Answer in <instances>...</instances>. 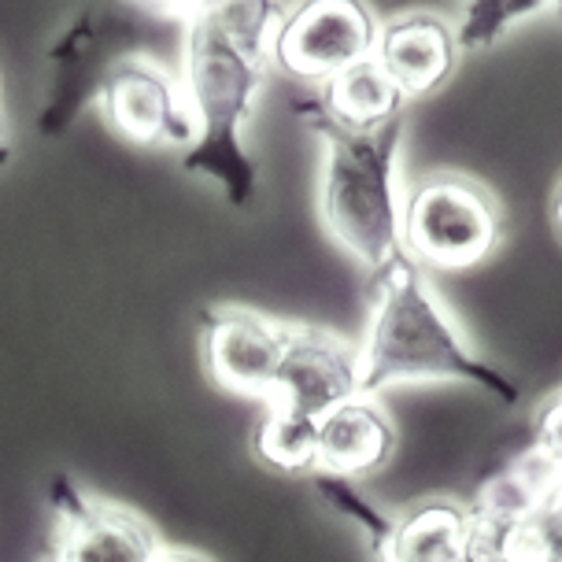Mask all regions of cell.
<instances>
[{
	"instance_id": "16",
	"label": "cell",
	"mask_w": 562,
	"mask_h": 562,
	"mask_svg": "<svg viewBox=\"0 0 562 562\" xmlns=\"http://www.w3.org/2000/svg\"><path fill=\"white\" fill-rule=\"evenodd\" d=\"M540 12L562 15V0H463L459 45H463V53L492 48L510 26H518L521 19L540 15Z\"/></svg>"
},
{
	"instance_id": "19",
	"label": "cell",
	"mask_w": 562,
	"mask_h": 562,
	"mask_svg": "<svg viewBox=\"0 0 562 562\" xmlns=\"http://www.w3.org/2000/svg\"><path fill=\"white\" fill-rule=\"evenodd\" d=\"M156 562H211V559H207V555H200V551H189V548H170V544H164V548H159Z\"/></svg>"
},
{
	"instance_id": "6",
	"label": "cell",
	"mask_w": 562,
	"mask_h": 562,
	"mask_svg": "<svg viewBox=\"0 0 562 562\" xmlns=\"http://www.w3.org/2000/svg\"><path fill=\"white\" fill-rule=\"evenodd\" d=\"M381 19L370 0H289L270 30V67L285 78L323 89L340 70L374 56Z\"/></svg>"
},
{
	"instance_id": "10",
	"label": "cell",
	"mask_w": 562,
	"mask_h": 562,
	"mask_svg": "<svg viewBox=\"0 0 562 562\" xmlns=\"http://www.w3.org/2000/svg\"><path fill=\"white\" fill-rule=\"evenodd\" d=\"M363 393V356L326 326L293 323L289 348L281 359L274 396L267 404L289 407L304 418H323L345 400Z\"/></svg>"
},
{
	"instance_id": "4",
	"label": "cell",
	"mask_w": 562,
	"mask_h": 562,
	"mask_svg": "<svg viewBox=\"0 0 562 562\" xmlns=\"http://www.w3.org/2000/svg\"><path fill=\"white\" fill-rule=\"evenodd\" d=\"M156 26L159 19L137 12L123 0H89L86 8H78L45 53L48 82L42 112H37L42 134H64L89 104H97L100 82L119 59L153 53L159 37Z\"/></svg>"
},
{
	"instance_id": "15",
	"label": "cell",
	"mask_w": 562,
	"mask_h": 562,
	"mask_svg": "<svg viewBox=\"0 0 562 562\" xmlns=\"http://www.w3.org/2000/svg\"><path fill=\"white\" fill-rule=\"evenodd\" d=\"M252 451L259 463L278 474H318V418L263 404V415L252 429Z\"/></svg>"
},
{
	"instance_id": "3",
	"label": "cell",
	"mask_w": 562,
	"mask_h": 562,
	"mask_svg": "<svg viewBox=\"0 0 562 562\" xmlns=\"http://www.w3.org/2000/svg\"><path fill=\"white\" fill-rule=\"evenodd\" d=\"M267 70V48L237 37L215 15H196L182 26V82L196 115V140L182 153V170L215 186L229 207H248L259 189L245 126Z\"/></svg>"
},
{
	"instance_id": "12",
	"label": "cell",
	"mask_w": 562,
	"mask_h": 562,
	"mask_svg": "<svg viewBox=\"0 0 562 562\" xmlns=\"http://www.w3.org/2000/svg\"><path fill=\"white\" fill-rule=\"evenodd\" d=\"M396 451V426L381 396L359 393L318 418V474L363 481L389 467Z\"/></svg>"
},
{
	"instance_id": "8",
	"label": "cell",
	"mask_w": 562,
	"mask_h": 562,
	"mask_svg": "<svg viewBox=\"0 0 562 562\" xmlns=\"http://www.w3.org/2000/svg\"><path fill=\"white\" fill-rule=\"evenodd\" d=\"M293 323L270 318L256 307L211 304L200 311V356L207 378L234 396L267 404L289 348Z\"/></svg>"
},
{
	"instance_id": "2",
	"label": "cell",
	"mask_w": 562,
	"mask_h": 562,
	"mask_svg": "<svg viewBox=\"0 0 562 562\" xmlns=\"http://www.w3.org/2000/svg\"><path fill=\"white\" fill-rule=\"evenodd\" d=\"M293 112L323 145L318 215L334 245L367 270L404 256V189L396 178L404 119L374 130L345 126L329 115L318 89L300 93Z\"/></svg>"
},
{
	"instance_id": "18",
	"label": "cell",
	"mask_w": 562,
	"mask_h": 562,
	"mask_svg": "<svg viewBox=\"0 0 562 562\" xmlns=\"http://www.w3.org/2000/svg\"><path fill=\"white\" fill-rule=\"evenodd\" d=\"M123 4L137 8V12L159 19V23H175V26H186L193 19V8L196 0H123Z\"/></svg>"
},
{
	"instance_id": "9",
	"label": "cell",
	"mask_w": 562,
	"mask_h": 562,
	"mask_svg": "<svg viewBox=\"0 0 562 562\" xmlns=\"http://www.w3.org/2000/svg\"><path fill=\"white\" fill-rule=\"evenodd\" d=\"M53 515L56 533L48 562H156L164 548L145 515L115 499L89 496L67 477L53 485Z\"/></svg>"
},
{
	"instance_id": "20",
	"label": "cell",
	"mask_w": 562,
	"mask_h": 562,
	"mask_svg": "<svg viewBox=\"0 0 562 562\" xmlns=\"http://www.w3.org/2000/svg\"><path fill=\"white\" fill-rule=\"evenodd\" d=\"M548 215H551V226H555V234H559V240H562V175H559L555 189H551V204H548Z\"/></svg>"
},
{
	"instance_id": "17",
	"label": "cell",
	"mask_w": 562,
	"mask_h": 562,
	"mask_svg": "<svg viewBox=\"0 0 562 562\" xmlns=\"http://www.w3.org/2000/svg\"><path fill=\"white\" fill-rule=\"evenodd\" d=\"M533 445L562 467V389L548 393L533 415Z\"/></svg>"
},
{
	"instance_id": "13",
	"label": "cell",
	"mask_w": 562,
	"mask_h": 562,
	"mask_svg": "<svg viewBox=\"0 0 562 562\" xmlns=\"http://www.w3.org/2000/svg\"><path fill=\"white\" fill-rule=\"evenodd\" d=\"M470 504L451 496H426L389 515L385 529L370 540L378 562H470Z\"/></svg>"
},
{
	"instance_id": "7",
	"label": "cell",
	"mask_w": 562,
	"mask_h": 562,
	"mask_svg": "<svg viewBox=\"0 0 562 562\" xmlns=\"http://www.w3.org/2000/svg\"><path fill=\"white\" fill-rule=\"evenodd\" d=\"M97 112L119 140L134 148H186L196 140V115L186 82L153 53H134L108 70Z\"/></svg>"
},
{
	"instance_id": "1",
	"label": "cell",
	"mask_w": 562,
	"mask_h": 562,
	"mask_svg": "<svg viewBox=\"0 0 562 562\" xmlns=\"http://www.w3.org/2000/svg\"><path fill=\"white\" fill-rule=\"evenodd\" d=\"M363 393L381 396L396 385H474L499 404H518V385L481 359L456 315L440 304L426 267L407 252L367 270V326L359 340Z\"/></svg>"
},
{
	"instance_id": "5",
	"label": "cell",
	"mask_w": 562,
	"mask_h": 562,
	"mask_svg": "<svg viewBox=\"0 0 562 562\" xmlns=\"http://www.w3.org/2000/svg\"><path fill=\"white\" fill-rule=\"evenodd\" d=\"M504 237V204L467 170H429L404 189V252L426 270H474Z\"/></svg>"
},
{
	"instance_id": "11",
	"label": "cell",
	"mask_w": 562,
	"mask_h": 562,
	"mask_svg": "<svg viewBox=\"0 0 562 562\" xmlns=\"http://www.w3.org/2000/svg\"><path fill=\"white\" fill-rule=\"evenodd\" d=\"M459 53H463L459 26H451L437 12L415 8V12H400L381 23L374 59L404 89L407 100H418L448 86V78L456 75Z\"/></svg>"
},
{
	"instance_id": "14",
	"label": "cell",
	"mask_w": 562,
	"mask_h": 562,
	"mask_svg": "<svg viewBox=\"0 0 562 562\" xmlns=\"http://www.w3.org/2000/svg\"><path fill=\"white\" fill-rule=\"evenodd\" d=\"M318 97L329 108V115L356 130H374L393 123V119H404L411 104L407 93L389 78V70L374 56L340 70L334 82L318 89Z\"/></svg>"
}]
</instances>
